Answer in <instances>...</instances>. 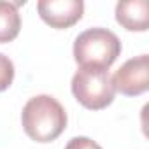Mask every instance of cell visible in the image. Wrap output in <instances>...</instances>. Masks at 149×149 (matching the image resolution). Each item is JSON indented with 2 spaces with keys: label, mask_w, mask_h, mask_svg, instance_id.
<instances>
[{
  "label": "cell",
  "mask_w": 149,
  "mask_h": 149,
  "mask_svg": "<svg viewBox=\"0 0 149 149\" xmlns=\"http://www.w3.org/2000/svg\"><path fill=\"white\" fill-rule=\"evenodd\" d=\"M67 112L63 105L51 95L32 97L21 111V125L25 133L40 144L56 140L67 128Z\"/></svg>",
  "instance_id": "cell-1"
},
{
  "label": "cell",
  "mask_w": 149,
  "mask_h": 149,
  "mask_svg": "<svg viewBox=\"0 0 149 149\" xmlns=\"http://www.w3.org/2000/svg\"><path fill=\"white\" fill-rule=\"evenodd\" d=\"M121 54L119 37L102 26L88 28L81 32L74 40V60L79 67L105 68L118 60Z\"/></svg>",
  "instance_id": "cell-2"
},
{
  "label": "cell",
  "mask_w": 149,
  "mask_h": 149,
  "mask_svg": "<svg viewBox=\"0 0 149 149\" xmlns=\"http://www.w3.org/2000/svg\"><path fill=\"white\" fill-rule=\"evenodd\" d=\"M70 88L76 100L90 111H102L109 107L116 95L109 70L105 68L79 67L72 77Z\"/></svg>",
  "instance_id": "cell-3"
},
{
  "label": "cell",
  "mask_w": 149,
  "mask_h": 149,
  "mask_svg": "<svg viewBox=\"0 0 149 149\" xmlns=\"http://www.w3.org/2000/svg\"><path fill=\"white\" fill-rule=\"evenodd\" d=\"M114 91L125 97H139L149 90V56L140 54L125 61L111 77Z\"/></svg>",
  "instance_id": "cell-4"
},
{
  "label": "cell",
  "mask_w": 149,
  "mask_h": 149,
  "mask_svg": "<svg viewBox=\"0 0 149 149\" xmlns=\"http://www.w3.org/2000/svg\"><path fill=\"white\" fill-rule=\"evenodd\" d=\"M37 13L40 19L58 30L74 26L84 13L83 0H39Z\"/></svg>",
  "instance_id": "cell-5"
},
{
  "label": "cell",
  "mask_w": 149,
  "mask_h": 149,
  "mask_svg": "<svg viewBox=\"0 0 149 149\" xmlns=\"http://www.w3.org/2000/svg\"><path fill=\"white\" fill-rule=\"evenodd\" d=\"M116 21L128 32H146L149 26L147 0H126L116 4Z\"/></svg>",
  "instance_id": "cell-6"
},
{
  "label": "cell",
  "mask_w": 149,
  "mask_h": 149,
  "mask_svg": "<svg viewBox=\"0 0 149 149\" xmlns=\"http://www.w3.org/2000/svg\"><path fill=\"white\" fill-rule=\"evenodd\" d=\"M25 2H0V44L14 40L21 30L18 7Z\"/></svg>",
  "instance_id": "cell-7"
},
{
  "label": "cell",
  "mask_w": 149,
  "mask_h": 149,
  "mask_svg": "<svg viewBox=\"0 0 149 149\" xmlns=\"http://www.w3.org/2000/svg\"><path fill=\"white\" fill-rule=\"evenodd\" d=\"M14 63L9 56H6L4 53H0V93L6 91L13 81H14Z\"/></svg>",
  "instance_id": "cell-8"
},
{
  "label": "cell",
  "mask_w": 149,
  "mask_h": 149,
  "mask_svg": "<svg viewBox=\"0 0 149 149\" xmlns=\"http://www.w3.org/2000/svg\"><path fill=\"white\" fill-rule=\"evenodd\" d=\"M65 149H102V146L90 137H74L67 142Z\"/></svg>",
  "instance_id": "cell-9"
}]
</instances>
